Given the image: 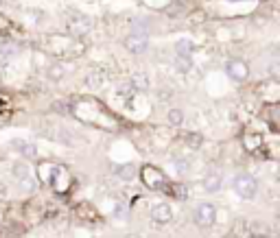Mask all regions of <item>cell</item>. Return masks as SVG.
Returning <instances> with one entry per match:
<instances>
[{
    "label": "cell",
    "mask_w": 280,
    "mask_h": 238,
    "mask_svg": "<svg viewBox=\"0 0 280 238\" xmlns=\"http://www.w3.org/2000/svg\"><path fill=\"white\" fill-rule=\"evenodd\" d=\"M116 175L121 177L123 182H132L136 177V166L132 164H123V166H116Z\"/></svg>",
    "instance_id": "10"
},
{
    "label": "cell",
    "mask_w": 280,
    "mask_h": 238,
    "mask_svg": "<svg viewBox=\"0 0 280 238\" xmlns=\"http://www.w3.org/2000/svg\"><path fill=\"white\" fill-rule=\"evenodd\" d=\"M225 74H228L232 81L243 83V81H247V76H249V68L245 62H241V59H230V62L225 64Z\"/></svg>",
    "instance_id": "3"
},
{
    "label": "cell",
    "mask_w": 280,
    "mask_h": 238,
    "mask_svg": "<svg viewBox=\"0 0 280 238\" xmlns=\"http://www.w3.org/2000/svg\"><path fill=\"white\" fill-rule=\"evenodd\" d=\"M11 144H14V148H18L25 158H35L38 156V148H35L33 144H29V142H25V140H14Z\"/></svg>",
    "instance_id": "8"
},
{
    "label": "cell",
    "mask_w": 280,
    "mask_h": 238,
    "mask_svg": "<svg viewBox=\"0 0 280 238\" xmlns=\"http://www.w3.org/2000/svg\"><path fill=\"white\" fill-rule=\"evenodd\" d=\"M132 88L136 92H147L149 88H151V81H149V76L145 72H140V74H136L132 79Z\"/></svg>",
    "instance_id": "9"
},
{
    "label": "cell",
    "mask_w": 280,
    "mask_h": 238,
    "mask_svg": "<svg viewBox=\"0 0 280 238\" xmlns=\"http://www.w3.org/2000/svg\"><path fill=\"white\" fill-rule=\"evenodd\" d=\"M175 168L180 170V172H186V170H188V164H186V160H180V162H175Z\"/></svg>",
    "instance_id": "16"
},
{
    "label": "cell",
    "mask_w": 280,
    "mask_h": 238,
    "mask_svg": "<svg viewBox=\"0 0 280 238\" xmlns=\"http://www.w3.org/2000/svg\"><path fill=\"white\" fill-rule=\"evenodd\" d=\"M151 218L156 221L158 225H166L173 221V208L169 204H158L151 208Z\"/></svg>",
    "instance_id": "6"
},
{
    "label": "cell",
    "mask_w": 280,
    "mask_h": 238,
    "mask_svg": "<svg viewBox=\"0 0 280 238\" xmlns=\"http://www.w3.org/2000/svg\"><path fill=\"white\" fill-rule=\"evenodd\" d=\"M11 172H14V177L18 180V184H20L25 190H33L35 188V182H33V177H31V168H29V164L16 162L14 168H11Z\"/></svg>",
    "instance_id": "5"
},
{
    "label": "cell",
    "mask_w": 280,
    "mask_h": 238,
    "mask_svg": "<svg viewBox=\"0 0 280 238\" xmlns=\"http://www.w3.org/2000/svg\"><path fill=\"white\" fill-rule=\"evenodd\" d=\"M169 192H171V194H175V199H180V201H184V199L188 197L186 188H184L182 184H175V186H171V188H169Z\"/></svg>",
    "instance_id": "15"
},
{
    "label": "cell",
    "mask_w": 280,
    "mask_h": 238,
    "mask_svg": "<svg viewBox=\"0 0 280 238\" xmlns=\"http://www.w3.org/2000/svg\"><path fill=\"white\" fill-rule=\"evenodd\" d=\"M123 44H125V48L132 52V55H140V52H145L147 46H149V35L140 33V31H134L127 40L123 42Z\"/></svg>",
    "instance_id": "4"
},
{
    "label": "cell",
    "mask_w": 280,
    "mask_h": 238,
    "mask_svg": "<svg viewBox=\"0 0 280 238\" xmlns=\"http://www.w3.org/2000/svg\"><path fill=\"white\" fill-rule=\"evenodd\" d=\"M193 50H195V46L190 40H180L175 44V55H193Z\"/></svg>",
    "instance_id": "11"
},
{
    "label": "cell",
    "mask_w": 280,
    "mask_h": 238,
    "mask_svg": "<svg viewBox=\"0 0 280 238\" xmlns=\"http://www.w3.org/2000/svg\"><path fill=\"white\" fill-rule=\"evenodd\" d=\"M193 218H195V223L199 225V228H212L214 221H217V208H214L212 204H201L195 208V212H193Z\"/></svg>",
    "instance_id": "2"
},
{
    "label": "cell",
    "mask_w": 280,
    "mask_h": 238,
    "mask_svg": "<svg viewBox=\"0 0 280 238\" xmlns=\"http://www.w3.org/2000/svg\"><path fill=\"white\" fill-rule=\"evenodd\" d=\"M221 186H223V175L221 172H208L206 180H204V188L208 190V192H217Z\"/></svg>",
    "instance_id": "7"
},
{
    "label": "cell",
    "mask_w": 280,
    "mask_h": 238,
    "mask_svg": "<svg viewBox=\"0 0 280 238\" xmlns=\"http://www.w3.org/2000/svg\"><path fill=\"white\" fill-rule=\"evenodd\" d=\"M234 190L236 194H239L241 199H254L256 192H258V184H256V180L252 175H247V172H241V175H236L234 180Z\"/></svg>",
    "instance_id": "1"
},
{
    "label": "cell",
    "mask_w": 280,
    "mask_h": 238,
    "mask_svg": "<svg viewBox=\"0 0 280 238\" xmlns=\"http://www.w3.org/2000/svg\"><path fill=\"white\" fill-rule=\"evenodd\" d=\"M125 238H140V236H136V234H127V236H125Z\"/></svg>",
    "instance_id": "17"
},
{
    "label": "cell",
    "mask_w": 280,
    "mask_h": 238,
    "mask_svg": "<svg viewBox=\"0 0 280 238\" xmlns=\"http://www.w3.org/2000/svg\"><path fill=\"white\" fill-rule=\"evenodd\" d=\"M169 122L173 124V127H180V124L184 122V114H182V110H177V107H173V110L169 112Z\"/></svg>",
    "instance_id": "13"
},
{
    "label": "cell",
    "mask_w": 280,
    "mask_h": 238,
    "mask_svg": "<svg viewBox=\"0 0 280 238\" xmlns=\"http://www.w3.org/2000/svg\"><path fill=\"white\" fill-rule=\"evenodd\" d=\"M175 64L182 72H188L193 70V55H175Z\"/></svg>",
    "instance_id": "12"
},
{
    "label": "cell",
    "mask_w": 280,
    "mask_h": 238,
    "mask_svg": "<svg viewBox=\"0 0 280 238\" xmlns=\"http://www.w3.org/2000/svg\"><path fill=\"white\" fill-rule=\"evenodd\" d=\"M49 79L51 81H62L64 79V68L59 66V64H53L49 68Z\"/></svg>",
    "instance_id": "14"
}]
</instances>
